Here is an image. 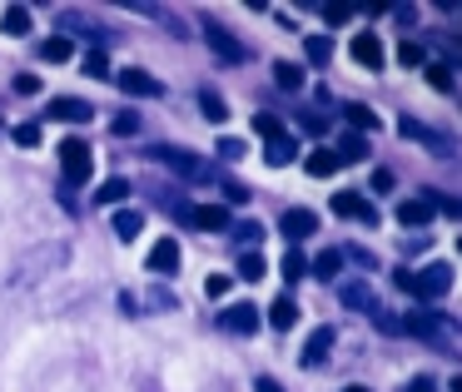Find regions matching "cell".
I'll list each match as a JSON object with an SVG mask.
<instances>
[{"mask_svg":"<svg viewBox=\"0 0 462 392\" xmlns=\"http://www.w3.org/2000/svg\"><path fill=\"white\" fill-rule=\"evenodd\" d=\"M15 95H41V80L35 75H15Z\"/></svg>","mask_w":462,"mask_h":392,"instance_id":"48","label":"cell"},{"mask_svg":"<svg viewBox=\"0 0 462 392\" xmlns=\"http://www.w3.org/2000/svg\"><path fill=\"white\" fill-rule=\"evenodd\" d=\"M204 41H209V50L219 55V60H229V65H244V60H249V50H244V45L234 41V35L224 31L219 21H209V15H204Z\"/></svg>","mask_w":462,"mask_h":392,"instance_id":"8","label":"cell"},{"mask_svg":"<svg viewBox=\"0 0 462 392\" xmlns=\"http://www.w3.org/2000/svg\"><path fill=\"white\" fill-rule=\"evenodd\" d=\"M333 342H338V328H313L309 333V342H303V368H319V362H328V352H333Z\"/></svg>","mask_w":462,"mask_h":392,"instance_id":"14","label":"cell"},{"mask_svg":"<svg viewBox=\"0 0 462 392\" xmlns=\"http://www.w3.org/2000/svg\"><path fill=\"white\" fill-rule=\"evenodd\" d=\"M150 160L170 164V169H174V174H184V179H214V164L194 160V154L174 150V144H154V150H150Z\"/></svg>","mask_w":462,"mask_h":392,"instance_id":"6","label":"cell"},{"mask_svg":"<svg viewBox=\"0 0 462 392\" xmlns=\"http://www.w3.org/2000/svg\"><path fill=\"white\" fill-rule=\"evenodd\" d=\"M115 85H120V90L130 95V100H160V95H164V85L154 80L150 70H140V65H130V70H120V75H115Z\"/></svg>","mask_w":462,"mask_h":392,"instance_id":"9","label":"cell"},{"mask_svg":"<svg viewBox=\"0 0 462 392\" xmlns=\"http://www.w3.org/2000/svg\"><path fill=\"white\" fill-rule=\"evenodd\" d=\"M338 269H343V259H338V249H328V253H319V259L309 263V273L313 278H323V283H338Z\"/></svg>","mask_w":462,"mask_h":392,"instance_id":"26","label":"cell"},{"mask_svg":"<svg viewBox=\"0 0 462 392\" xmlns=\"http://www.w3.org/2000/svg\"><path fill=\"white\" fill-rule=\"evenodd\" d=\"M428 85H432V90H452V75H448V65H428Z\"/></svg>","mask_w":462,"mask_h":392,"instance_id":"46","label":"cell"},{"mask_svg":"<svg viewBox=\"0 0 462 392\" xmlns=\"http://www.w3.org/2000/svg\"><path fill=\"white\" fill-rule=\"evenodd\" d=\"M333 214H343V219H358V223H378V204L358 199V194H333Z\"/></svg>","mask_w":462,"mask_h":392,"instance_id":"16","label":"cell"},{"mask_svg":"<svg viewBox=\"0 0 462 392\" xmlns=\"http://www.w3.org/2000/svg\"><path fill=\"white\" fill-rule=\"evenodd\" d=\"M254 392H283V387L273 378H259V382H254Z\"/></svg>","mask_w":462,"mask_h":392,"instance_id":"53","label":"cell"},{"mask_svg":"<svg viewBox=\"0 0 462 392\" xmlns=\"http://www.w3.org/2000/svg\"><path fill=\"white\" fill-rule=\"evenodd\" d=\"M144 298L154 303V313H170V308H180V298H174L170 288H150V293H144Z\"/></svg>","mask_w":462,"mask_h":392,"instance_id":"41","label":"cell"},{"mask_svg":"<svg viewBox=\"0 0 462 392\" xmlns=\"http://www.w3.org/2000/svg\"><path fill=\"white\" fill-rule=\"evenodd\" d=\"M323 15H328V21L338 25V21H348V5H323Z\"/></svg>","mask_w":462,"mask_h":392,"instance_id":"52","label":"cell"},{"mask_svg":"<svg viewBox=\"0 0 462 392\" xmlns=\"http://www.w3.org/2000/svg\"><path fill=\"white\" fill-rule=\"evenodd\" d=\"M180 263H184L180 239H154V243H150V259H144V269H150L154 278H180Z\"/></svg>","mask_w":462,"mask_h":392,"instance_id":"7","label":"cell"},{"mask_svg":"<svg viewBox=\"0 0 462 392\" xmlns=\"http://www.w3.org/2000/svg\"><path fill=\"white\" fill-rule=\"evenodd\" d=\"M368 318H373V323H378V328H383V333H402V318H393V313H388V308H383V303H378V308H373V313H368Z\"/></svg>","mask_w":462,"mask_h":392,"instance_id":"43","label":"cell"},{"mask_svg":"<svg viewBox=\"0 0 462 392\" xmlns=\"http://www.w3.org/2000/svg\"><path fill=\"white\" fill-rule=\"evenodd\" d=\"M313 229H319V214H313V209H283V219H279V233L293 243V249H299V243L309 239Z\"/></svg>","mask_w":462,"mask_h":392,"instance_id":"12","label":"cell"},{"mask_svg":"<svg viewBox=\"0 0 462 392\" xmlns=\"http://www.w3.org/2000/svg\"><path fill=\"white\" fill-rule=\"evenodd\" d=\"M303 169H309L313 179H328V174H338V160H333V150H313L309 160H303Z\"/></svg>","mask_w":462,"mask_h":392,"instance_id":"28","label":"cell"},{"mask_svg":"<svg viewBox=\"0 0 462 392\" xmlns=\"http://www.w3.org/2000/svg\"><path fill=\"white\" fill-rule=\"evenodd\" d=\"M279 273H283V283H299V278H309V259H303L299 249H289V253H283V263H279Z\"/></svg>","mask_w":462,"mask_h":392,"instance_id":"31","label":"cell"},{"mask_svg":"<svg viewBox=\"0 0 462 392\" xmlns=\"http://www.w3.org/2000/svg\"><path fill=\"white\" fill-rule=\"evenodd\" d=\"M303 130H309V134H323V130H328V114H303Z\"/></svg>","mask_w":462,"mask_h":392,"instance_id":"49","label":"cell"},{"mask_svg":"<svg viewBox=\"0 0 462 392\" xmlns=\"http://www.w3.org/2000/svg\"><path fill=\"white\" fill-rule=\"evenodd\" d=\"M398 223H402V229H428V223H432V204L428 199H402L398 204Z\"/></svg>","mask_w":462,"mask_h":392,"instance_id":"20","label":"cell"},{"mask_svg":"<svg viewBox=\"0 0 462 392\" xmlns=\"http://www.w3.org/2000/svg\"><path fill=\"white\" fill-rule=\"evenodd\" d=\"M263 160L273 164V169H283V164L299 160V144L289 140V134H279V140H269V150H263Z\"/></svg>","mask_w":462,"mask_h":392,"instance_id":"24","label":"cell"},{"mask_svg":"<svg viewBox=\"0 0 462 392\" xmlns=\"http://www.w3.org/2000/svg\"><path fill=\"white\" fill-rule=\"evenodd\" d=\"M229 288H234V278H229V273H209V278H204V293H209V298H224Z\"/></svg>","mask_w":462,"mask_h":392,"instance_id":"40","label":"cell"},{"mask_svg":"<svg viewBox=\"0 0 462 392\" xmlns=\"http://www.w3.org/2000/svg\"><path fill=\"white\" fill-rule=\"evenodd\" d=\"M0 31L15 35V41H21V35H31V11H25V5H5V15H0Z\"/></svg>","mask_w":462,"mask_h":392,"instance_id":"25","label":"cell"},{"mask_svg":"<svg viewBox=\"0 0 462 392\" xmlns=\"http://www.w3.org/2000/svg\"><path fill=\"white\" fill-rule=\"evenodd\" d=\"M70 35H51V41H41V60H51V65H60V60H70Z\"/></svg>","mask_w":462,"mask_h":392,"instance_id":"30","label":"cell"},{"mask_svg":"<svg viewBox=\"0 0 462 392\" xmlns=\"http://www.w3.org/2000/svg\"><path fill=\"white\" fill-rule=\"evenodd\" d=\"M219 333H229V338L259 333V308H254V303H229V308L219 313Z\"/></svg>","mask_w":462,"mask_h":392,"instance_id":"10","label":"cell"},{"mask_svg":"<svg viewBox=\"0 0 462 392\" xmlns=\"http://www.w3.org/2000/svg\"><path fill=\"white\" fill-rule=\"evenodd\" d=\"M408 392H438V382H432V378H412Z\"/></svg>","mask_w":462,"mask_h":392,"instance_id":"51","label":"cell"},{"mask_svg":"<svg viewBox=\"0 0 462 392\" xmlns=\"http://www.w3.org/2000/svg\"><path fill=\"white\" fill-rule=\"evenodd\" d=\"M224 189V209H229V204H249V189H244V184H219Z\"/></svg>","mask_w":462,"mask_h":392,"instance_id":"47","label":"cell"},{"mask_svg":"<svg viewBox=\"0 0 462 392\" xmlns=\"http://www.w3.org/2000/svg\"><path fill=\"white\" fill-rule=\"evenodd\" d=\"M303 55H309V65H328L333 60V41L328 35H309V41H303Z\"/></svg>","mask_w":462,"mask_h":392,"instance_id":"32","label":"cell"},{"mask_svg":"<svg viewBox=\"0 0 462 392\" xmlns=\"http://www.w3.org/2000/svg\"><path fill=\"white\" fill-rule=\"evenodd\" d=\"M263 233H269L263 223H229V243L239 253H259L263 249Z\"/></svg>","mask_w":462,"mask_h":392,"instance_id":"17","label":"cell"},{"mask_svg":"<svg viewBox=\"0 0 462 392\" xmlns=\"http://www.w3.org/2000/svg\"><path fill=\"white\" fill-rule=\"evenodd\" d=\"M338 303H348L353 313H373V308H378V293H373L363 278H343L338 283Z\"/></svg>","mask_w":462,"mask_h":392,"instance_id":"15","label":"cell"},{"mask_svg":"<svg viewBox=\"0 0 462 392\" xmlns=\"http://www.w3.org/2000/svg\"><path fill=\"white\" fill-rule=\"evenodd\" d=\"M293 323H299V303H293L289 293H283V298H273V303H269V328H273V333H289Z\"/></svg>","mask_w":462,"mask_h":392,"instance_id":"22","label":"cell"},{"mask_svg":"<svg viewBox=\"0 0 462 392\" xmlns=\"http://www.w3.org/2000/svg\"><path fill=\"white\" fill-rule=\"evenodd\" d=\"M333 160L338 164H363L368 160V140H363V134H338V144H333Z\"/></svg>","mask_w":462,"mask_h":392,"instance_id":"19","label":"cell"},{"mask_svg":"<svg viewBox=\"0 0 462 392\" xmlns=\"http://www.w3.org/2000/svg\"><path fill=\"white\" fill-rule=\"evenodd\" d=\"M60 169H65V189H85L90 184V174H95V154H90V144L85 140H60Z\"/></svg>","mask_w":462,"mask_h":392,"instance_id":"4","label":"cell"},{"mask_svg":"<svg viewBox=\"0 0 462 392\" xmlns=\"http://www.w3.org/2000/svg\"><path fill=\"white\" fill-rule=\"evenodd\" d=\"M402 328L418 333V338L428 342V348H438V352H457V323H452L448 313H438V308H412Z\"/></svg>","mask_w":462,"mask_h":392,"instance_id":"3","label":"cell"},{"mask_svg":"<svg viewBox=\"0 0 462 392\" xmlns=\"http://www.w3.org/2000/svg\"><path fill=\"white\" fill-rule=\"evenodd\" d=\"M214 150H219V160H224V164H239V160H244V150H249V144H244V140H234V134H224V140L214 144Z\"/></svg>","mask_w":462,"mask_h":392,"instance_id":"37","label":"cell"},{"mask_svg":"<svg viewBox=\"0 0 462 392\" xmlns=\"http://www.w3.org/2000/svg\"><path fill=\"white\" fill-rule=\"evenodd\" d=\"M398 60H402V65H408V70H412V65H422V60H428V50H422V45H418V41H402V50H398Z\"/></svg>","mask_w":462,"mask_h":392,"instance_id":"42","label":"cell"},{"mask_svg":"<svg viewBox=\"0 0 462 392\" xmlns=\"http://www.w3.org/2000/svg\"><path fill=\"white\" fill-rule=\"evenodd\" d=\"M199 110H204V120H209V124L229 120V105H224V95H214V90H199Z\"/></svg>","mask_w":462,"mask_h":392,"instance_id":"29","label":"cell"},{"mask_svg":"<svg viewBox=\"0 0 462 392\" xmlns=\"http://www.w3.org/2000/svg\"><path fill=\"white\" fill-rule=\"evenodd\" d=\"M85 75H90V80H110V55L90 50V55H85Z\"/></svg>","mask_w":462,"mask_h":392,"instance_id":"35","label":"cell"},{"mask_svg":"<svg viewBox=\"0 0 462 392\" xmlns=\"http://www.w3.org/2000/svg\"><path fill=\"white\" fill-rule=\"evenodd\" d=\"M45 114H51V120H65V124H90L95 120V105L90 100H75V95H55Z\"/></svg>","mask_w":462,"mask_h":392,"instance_id":"13","label":"cell"},{"mask_svg":"<svg viewBox=\"0 0 462 392\" xmlns=\"http://www.w3.org/2000/svg\"><path fill=\"white\" fill-rule=\"evenodd\" d=\"M110 134H120V140H130V134H140V110H125V114H115Z\"/></svg>","mask_w":462,"mask_h":392,"instance_id":"36","label":"cell"},{"mask_svg":"<svg viewBox=\"0 0 462 392\" xmlns=\"http://www.w3.org/2000/svg\"><path fill=\"white\" fill-rule=\"evenodd\" d=\"M254 130H259L263 140H279V134H283V124L273 120V114H254Z\"/></svg>","mask_w":462,"mask_h":392,"instance_id":"44","label":"cell"},{"mask_svg":"<svg viewBox=\"0 0 462 392\" xmlns=\"http://www.w3.org/2000/svg\"><path fill=\"white\" fill-rule=\"evenodd\" d=\"M373 189L388 194V189H393V174H388V169H373Z\"/></svg>","mask_w":462,"mask_h":392,"instance_id":"50","label":"cell"},{"mask_svg":"<svg viewBox=\"0 0 462 392\" xmlns=\"http://www.w3.org/2000/svg\"><path fill=\"white\" fill-rule=\"evenodd\" d=\"M393 283H398L402 293H412L418 303H438V298H448V288H452V269L448 263H428V269H398L393 273Z\"/></svg>","mask_w":462,"mask_h":392,"instance_id":"2","label":"cell"},{"mask_svg":"<svg viewBox=\"0 0 462 392\" xmlns=\"http://www.w3.org/2000/svg\"><path fill=\"white\" fill-rule=\"evenodd\" d=\"M343 392H373V387H343Z\"/></svg>","mask_w":462,"mask_h":392,"instance_id":"54","label":"cell"},{"mask_svg":"<svg viewBox=\"0 0 462 392\" xmlns=\"http://www.w3.org/2000/svg\"><path fill=\"white\" fill-rule=\"evenodd\" d=\"M174 214H180L189 229H204V233H229V209L224 204H174Z\"/></svg>","mask_w":462,"mask_h":392,"instance_id":"5","label":"cell"},{"mask_svg":"<svg viewBox=\"0 0 462 392\" xmlns=\"http://www.w3.org/2000/svg\"><path fill=\"white\" fill-rule=\"evenodd\" d=\"M140 229H144V214L140 209H120V214H115V239H120V243H134V239H140Z\"/></svg>","mask_w":462,"mask_h":392,"instance_id":"23","label":"cell"},{"mask_svg":"<svg viewBox=\"0 0 462 392\" xmlns=\"http://www.w3.org/2000/svg\"><path fill=\"white\" fill-rule=\"evenodd\" d=\"M398 130H402V140H422L432 154H448V140H442V134H432L428 124H418L412 114H402V120H398Z\"/></svg>","mask_w":462,"mask_h":392,"instance_id":"18","label":"cell"},{"mask_svg":"<svg viewBox=\"0 0 462 392\" xmlns=\"http://www.w3.org/2000/svg\"><path fill=\"white\" fill-rule=\"evenodd\" d=\"M343 120H348V124H353V134H363V140H368L373 130H383L378 110H368V105H343Z\"/></svg>","mask_w":462,"mask_h":392,"instance_id":"21","label":"cell"},{"mask_svg":"<svg viewBox=\"0 0 462 392\" xmlns=\"http://www.w3.org/2000/svg\"><path fill=\"white\" fill-rule=\"evenodd\" d=\"M273 85L279 90H303V70L293 60H273Z\"/></svg>","mask_w":462,"mask_h":392,"instance_id":"27","label":"cell"},{"mask_svg":"<svg viewBox=\"0 0 462 392\" xmlns=\"http://www.w3.org/2000/svg\"><path fill=\"white\" fill-rule=\"evenodd\" d=\"M338 259H353V263H363V269H373V263H378L368 249H358V243H343V249H338Z\"/></svg>","mask_w":462,"mask_h":392,"instance_id":"45","label":"cell"},{"mask_svg":"<svg viewBox=\"0 0 462 392\" xmlns=\"http://www.w3.org/2000/svg\"><path fill=\"white\" fill-rule=\"evenodd\" d=\"M11 140L21 144V150H35V144H41V124H15Z\"/></svg>","mask_w":462,"mask_h":392,"instance_id":"39","label":"cell"},{"mask_svg":"<svg viewBox=\"0 0 462 392\" xmlns=\"http://www.w3.org/2000/svg\"><path fill=\"white\" fill-rule=\"evenodd\" d=\"M348 55L363 65V70H383V60H388V50H383L378 31H358V35L348 41Z\"/></svg>","mask_w":462,"mask_h":392,"instance_id":"11","label":"cell"},{"mask_svg":"<svg viewBox=\"0 0 462 392\" xmlns=\"http://www.w3.org/2000/svg\"><path fill=\"white\" fill-rule=\"evenodd\" d=\"M263 273H269V263H263V249H259V253H239V278H244V283H259Z\"/></svg>","mask_w":462,"mask_h":392,"instance_id":"34","label":"cell"},{"mask_svg":"<svg viewBox=\"0 0 462 392\" xmlns=\"http://www.w3.org/2000/svg\"><path fill=\"white\" fill-rule=\"evenodd\" d=\"M125 199H130V179H105L95 189V204H125Z\"/></svg>","mask_w":462,"mask_h":392,"instance_id":"33","label":"cell"},{"mask_svg":"<svg viewBox=\"0 0 462 392\" xmlns=\"http://www.w3.org/2000/svg\"><path fill=\"white\" fill-rule=\"evenodd\" d=\"M70 263V239H51V243H35V249H25L21 259H15L11 278H5V288H35V283H45L55 269H65Z\"/></svg>","mask_w":462,"mask_h":392,"instance_id":"1","label":"cell"},{"mask_svg":"<svg viewBox=\"0 0 462 392\" xmlns=\"http://www.w3.org/2000/svg\"><path fill=\"white\" fill-rule=\"evenodd\" d=\"M60 25H70V31H80L85 41H105V31H95V25H90V21H80L75 11H65V15H60Z\"/></svg>","mask_w":462,"mask_h":392,"instance_id":"38","label":"cell"}]
</instances>
